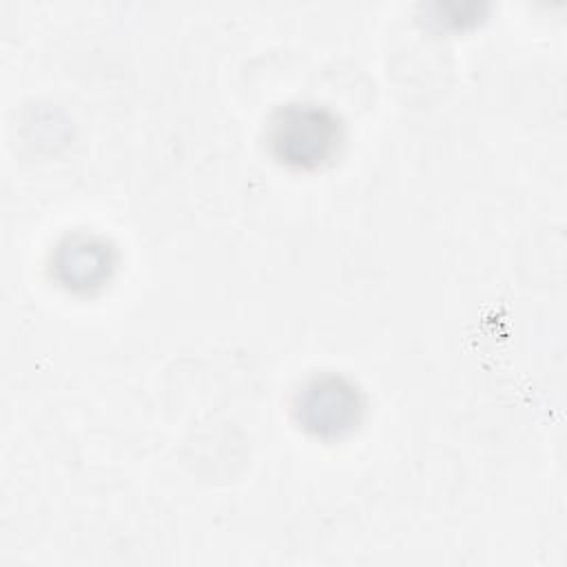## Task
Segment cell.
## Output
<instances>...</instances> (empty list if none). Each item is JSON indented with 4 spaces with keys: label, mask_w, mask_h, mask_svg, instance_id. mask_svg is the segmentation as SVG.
I'll return each mask as SVG.
<instances>
[{
    "label": "cell",
    "mask_w": 567,
    "mask_h": 567,
    "mask_svg": "<svg viewBox=\"0 0 567 567\" xmlns=\"http://www.w3.org/2000/svg\"><path fill=\"white\" fill-rule=\"evenodd\" d=\"M337 122L315 106H288L272 122L270 144L286 164L315 166L323 162L337 144Z\"/></svg>",
    "instance_id": "1"
},
{
    "label": "cell",
    "mask_w": 567,
    "mask_h": 567,
    "mask_svg": "<svg viewBox=\"0 0 567 567\" xmlns=\"http://www.w3.org/2000/svg\"><path fill=\"white\" fill-rule=\"evenodd\" d=\"M301 412L306 423L317 430H341L354 421L357 399L352 388L339 385L334 379L317 381L308 388Z\"/></svg>",
    "instance_id": "2"
}]
</instances>
